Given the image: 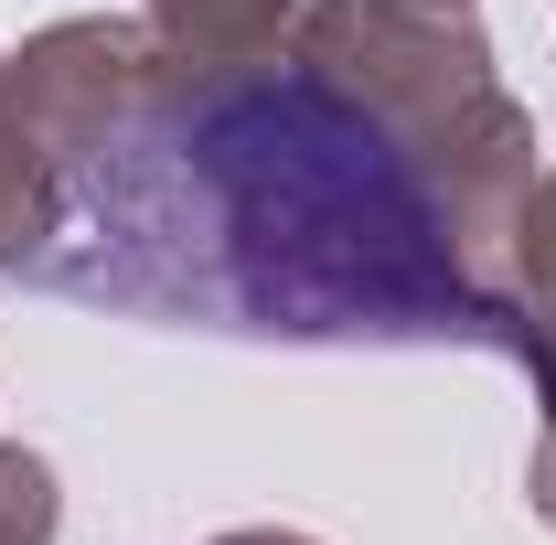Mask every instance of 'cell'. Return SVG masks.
Wrapping results in <instances>:
<instances>
[{
  "label": "cell",
  "instance_id": "1",
  "mask_svg": "<svg viewBox=\"0 0 556 545\" xmlns=\"http://www.w3.org/2000/svg\"><path fill=\"white\" fill-rule=\"evenodd\" d=\"M33 278L257 342H439L482 321L407 150L332 86H214L108 129Z\"/></svg>",
  "mask_w": 556,
  "mask_h": 545
}]
</instances>
